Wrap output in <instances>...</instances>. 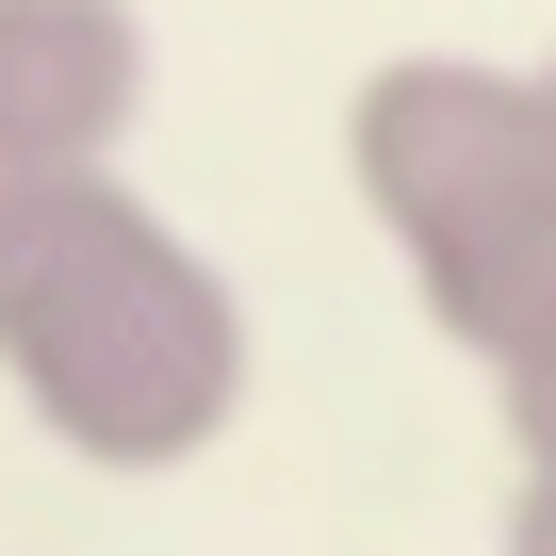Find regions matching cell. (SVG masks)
I'll list each match as a JSON object with an SVG mask.
<instances>
[{
  "mask_svg": "<svg viewBox=\"0 0 556 556\" xmlns=\"http://www.w3.org/2000/svg\"><path fill=\"white\" fill-rule=\"evenodd\" d=\"M0 393L83 475H197L262 393V328L229 295V262L164 197H131V164L17 180V213H0Z\"/></svg>",
  "mask_w": 556,
  "mask_h": 556,
  "instance_id": "cell-1",
  "label": "cell"
},
{
  "mask_svg": "<svg viewBox=\"0 0 556 556\" xmlns=\"http://www.w3.org/2000/svg\"><path fill=\"white\" fill-rule=\"evenodd\" d=\"M344 197L409 262L426 328L507 377L556 344V99L491 50H393L344 99Z\"/></svg>",
  "mask_w": 556,
  "mask_h": 556,
  "instance_id": "cell-2",
  "label": "cell"
},
{
  "mask_svg": "<svg viewBox=\"0 0 556 556\" xmlns=\"http://www.w3.org/2000/svg\"><path fill=\"white\" fill-rule=\"evenodd\" d=\"M148 0H0V164L99 180L148 131Z\"/></svg>",
  "mask_w": 556,
  "mask_h": 556,
  "instance_id": "cell-3",
  "label": "cell"
},
{
  "mask_svg": "<svg viewBox=\"0 0 556 556\" xmlns=\"http://www.w3.org/2000/svg\"><path fill=\"white\" fill-rule=\"evenodd\" d=\"M491 409H507V475H556V344H540V361H507V377H491Z\"/></svg>",
  "mask_w": 556,
  "mask_h": 556,
  "instance_id": "cell-4",
  "label": "cell"
},
{
  "mask_svg": "<svg viewBox=\"0 0 556 556\" xmlns=\"http://www.w3.org/2000/svg\"><path fill=\"white\" fill-rule=\"evenodd\" d=\"M507 556H556V475H507Z\"/></svg>",
  "mask_w": 556,
  "mask_h": 556,
  "instance_id": "cell-5",
  "label": "cell"
},
{
  "mask_svg": "<svg viewBox=\"0 0 556 556\" xmlns=\"http://www.w3.org/2000/svg\"><path fill=\"white\" fill-rule=\"evenodd\" d=\"M0 213H17V164H0Z\"/></svg>",
  "mask_w": 556,
  "mask_h": 556,
  "instance_id": "cell-6",
  "label": "cell"
},
{
  "mask_svg": "<svg viewBox=\"0 0 556 556\" xmlns=\"http://www.w3.org/2000/svg\"><path fill=\"white\" fill-rule=\"evenodd\" d=\"M540 99H556V50H540Z\"/></svg>",
  "mask_w": 556,
  "mask_h": 556,
  "instance_id": "cell-7",
  "label": "cell"
}]
</instances>
